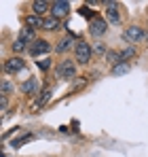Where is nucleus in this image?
<instances>
[{"label":"nucleus","instance_id":"412c9836","mask_svg":"<svg viewBox=\"0 0 148 157\" xmlns=\"http://www.w3.org/2000/svg\"><path fill=\"white\" fill-rule=\"evenodd\" d=\"M78 13H80L83 17H89V19H93V13L89 11V6H80V9H78Z\"/></svg>","mask_w":148,"mask_h":157},{"label":"nucleus","instance_id":"aec40b11","mask_svg":"<svg viewBox=\"0 0 148 157\" xmlns=\"http://www.w3.org/2000/svg\"><path fill=\"white\" fill-rule=\"evenodd\" d=\"M133 55H135V49H133V47H127L125 51H121V59H123L125 64H127V59H131Z\"/></svg>","mask_w":148,"mask_h":157},{"label":"nucleus","instance_id":"20e7f679","mask_svg":"<svg viewBox=\"0 0 148 157\" xmlns=\"http://www.w3.org/2000/svg\"><path fill=\"white\" fill-rule=\"evenodd\" d=\"M28 51L32 53L34 57H38V55H45V53H49L51 51V45L45 40V38H36L32 45H30V49Z\"/></svg>","mask_w":148,"mask_h":157},{"label":"nucleus","instance_id":"ddd939ff","mask_svg":"<svg viewBox=\"0 0 148 157\" xmlns=\"http://www.w3.org/2000/svg\"><path fill=\"white\" fill-rule=\"evenodd\" d=\"M106 59H108L110 64H114V66H119V64H125L123 59H121V51H108V53H106Z\"/></svg>","mask_w":148,"mask_h":157},{"label":"nucleus","instance_id":"6e6552de","mask_svg":"<svg viewBox=\"0 0 148 157\" xmlns=\"http://www.w3.org/2000/svg\"><path fill=\"white\" fill-rule=\"evenodd\" d=\"M21 91H24L25 96H36L38 94V81L36 78H28L21 83Z\"/></svg>","mask_w":148,"mask_h":157},{"label":"nucleus","instance_id":"f257e3e1","mask_svg":"<svg viewBox=\"0 0 148 157\" xmlns=\"http://www.w3.org/2000/svg\"><path fill=\"white\" fill-rule=\"evenodd\" d=\"M74 53H76V62H78V64H89L93 49H91V45H89V43L78 40V43H76V47H74Z\"/></svg>","mask_w":148,"mask_h":157},{"label":"nucleus","instance_id":"39448f33","mask_svg":"<svg viewBox=\"0 0 148 157\" xmlns=\"http://www.w3.org/2000/svg\"><path fill=\"white\" fill-rule=\"evenodd\" d=\"M70 13V2H66V0H57V2H51V15L53 17H66Z\"/></svg>","mask_w":148,"mask_h":157},{"label":"nucleus","instance_id":"393cba45","mask_svg":"<svg viewBox=\"0 0 148 157\" xmlns=\"http://www.w3.org/2000/svg\"><path fill=\"white\" fill-rule=\"evenodd\" d=\"M0 108H2V110L6 108V96H2V98H0Z\"/></svg>","mask_w":148,"mask_h":157},{"label":"nucleus","instance_id":"4be33fe9","mask_svg":"<svg viewBox=\"0 0 148 157\" xmlns=\"http://www.w3.org/2000/svg\"><path fill=\"white\" fill-rule=\"evenodd\" d=\"M11 89H13V85H11L9 81H2V96H6V94H11Z\"/></svg>","mask_w":148,"mask_h":157},{"label":"nucleus","instance_id":"6ab92c4d","mask_svg":"<svg viewBox=\"0 0 148 157\" xmlns=\"http://www.w3.org/2000/svg\"><path fill=\"white\" fill-rule=\"evenodd\" d=\"M28 140H32V134H25L24 138H17V140H13V142H11V147H13V149H19V147H24Z\"/></svg>","mask_w":148,"mask_h":157},{"label":"nucleus","instance_id":"9d476101","mask_svg":"<svg viewBox=\"0 0 148 157\" xmlns=\"http://www.w3.org/2000/svg\"><path fill=\"white\" fill-rule=\"evenodd\" d=\"M32 11H34V15H45L47 11H51V4L49 2H45V0H36V2H32Z\"/></svg>","mask_w":148,"mask_h":157},{"label":"nucleus","instance_id":"f03ea898","mask_svg":"<svg viewBox=\"0 0 148 157\" xmlns=\"http://www.w3.org/2000/svg\"><path fill=\"white\" fill-rule=\"evenodd\" d=\"M106 30H108V21L106 19H102V17H93L91 19V24H89V32H91V36H104L106 34Z\"/></svg>","mask_w":148,"mask_h":157},{"label":"nucleus","instance_id":"b1692460","mask_svg":"<svg viewBox=\"0 0 148 157\" xmlns=\"http://www.w3.org/2000/svg\"><path fill=\"white\" fill-rule=\"evenodd\" d=\"M38 66H40V70H47L51 66V62H38Z\"/></svg>","mask_w":148,"mask_h":157},{"label":"nucleus","instance_id":"423d86ee","mask_svg":"<svg viewBox=\"0 0 148 157\" xmlns=\"http://www.w3.org/2000/svg\"><path fill=\"white\" fill-rule=\"evenodd\" d=\"M25 68V62L21 57H11V59H6L4 62V72L6 75H15V72H21Z\"/></svg>","mask_w":148,"mask_h":157},{"label":"nucleus","instance_id":"f3484780","mask_svg":"<svg viewBox=\"0 0 148 157\" xmlns=\"http://www.w3.org/2000/svg\"><path fill=\"white\" fill-rule=\"evenodd\" d=\"M127 72H129V64H119V66L112 68V75H114V77H123Z\"/></svg>","mask_w":148,"mask_h":157},{"label":"nucleus","instance_id":"4468645a","mask_svg":"<svg viewBox=\"0 0 148 157\" xmlns=\"http://www.w3.org/2000/svg\"><path fill=\"white\" fill-rule=\"evenodd\" d=\"M70 47H72V38H70V36H66V38H61V40H59V45L55 47V51H57V53H64V51H68Z\"/></svg>","mask_w":148,"mask_h":157},{"label":"nucleus","instance_id":"7ed1b4c3","mask_svg":"<svg viewBox=\"0 0 148 157\" xmlns=\"http://www.w3.org/2000/svg\"><path fill=\"white\" fill-rule=\"evenodd\" d=\"M57 77L59 78H74L76 77V68H74V64H72V59H64L59 66H57Z\"/></svg>","mask_w":148,"mask_h":157},{"label":"nucleus","instance_id":"0eeeda50","mask_svg":"<svg viewBox=\"0 0 148 157\" xmlns=\"http://www.w3.org/2000/svg\"><path fill=\"white\" fill-rule=\"evenodd\" d=\"M144 38V30L140 26H129L125 30V40L127 43H140Z\"/></svg>","mask_w":148,"mask_h":157},{"label":"nucleus","instance_id":"1a4fd4ad","mask_svg":"<svg viewBox=\"0 0 148 157\" xmlns=\"http://www.w3.org/2000/svg\"><path fill=\"white\" fill-rule=\"evenodd\" d=\"M106 21H108V24H112V26H117V24L121 21V15H119V9H117V4L106 9Z\"/></svg>","mask_w":148,"mask_h":157},{"label":"nucleus","instance_id":"2eb2a0df","mask_svg":"<svg viewBox=\"0 0 148 157\" xmlns=\"http://www.w3.org/2000/svg\"><path fill=\"white\" fill-rule=\"evenodd\" d=\"M43 28H45V30H57V28H59V19L51 15L49 19H45V24H43Z\"/></svg>","mask_w":148,"mask_h":157},{"label":"nucleus","instance_id":"9b49d317","mask_svg":"<svg viewBox=\"0 0 148 157\" xmlns=\"http://www.w3.org/2000/svg\"><path fill=\"white\" fill-rule=\"evenodd\" d=\"M45 24V19H40L38 15H30V17H25V26L32 28V30H36V28H43Z\"/></svg>","mask_w":148,"mask_h":157},{"label":"nucleus","instance_id":"a211bd4d","mask_svg":"<svg viewBox=\"0 0 148 157\" xmlns=\"http://www.w3.org/2000/svg\"><path fill=\"white\" fill-rule=\"evenodd\" d=\"M24 49H30V47H28V43H25V40H21V38L17 36V40L13 43V51H15V53H21Z\"/></svg>","mask_w":148,"mask_h":157},{"label":"nucleus","instance_id":"5701e85b","mask_svg":"<svg viewBox=\"0 0 148 157\" xmlns=\"http://www.w3.org/2000/svg\"><path fill=\"white\" fill-rule=\"evenodd\" d=\"M91 49H93V51L95 53H104V55H106V47H104V45H102V43H95V45H93V47H91Z\"/></svg>","mask_w":148,"mask_h":157},{"label":"nucleus","instance_id":"dca6fc26","mask_svg":"<svg viewBox=\"0 0 148 157\" xmlns=\"http://www.w3.org/2000/svg\"><path fill=\"white\" fill-rule=\"evenodd\" d=\"M51 94H53V91H51V87H45V89L40 91V96H38V104H40V106L47 104V102L51 100Z\"/></svg>","mask_w":148,"mask_h":157},{"label":"nucleus","instance_id":"f8f14e48","mask_svg":"<svg viewBox=\"0 0 148 157\" xmlns=\"http://www.w3.org/2000/svg\"><path fill=\"white\" fill-rule=\"evenodd\" d=\"M19 38H21V40H25V43H34V40H36V38H34V30H32V28H21V32H19Z\"/></svg>","mask_w":148,"mask_h":157}]
</instances>
